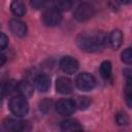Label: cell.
<instances>
[{
    "instance_id": "cell-13",
    "label": "cell",
    "mask_w": 132,
    "mask_h": 132,
    "mask_svg": "<svg viewBox=\"0 0 132 132\" xmlns=\"http://www.w3.org/2000/svg\"><path fill=\"white\" fill-rule=\"evenodd\" d=\"M107 41L109 42L110 46L113 50H118L122 45V43H123V34H122L121 30L116 29V30L111 31V33L109 34V37H108Z\"/></svg>"
},
{
    "instance_id": "cell-8",
    "label": "cell",
    "mask_w": 132,
    "mask_h": 132,
    "mask_svg": "<svg viewBox=\"0 0 132 132\" xmlns=\"http://www.w3.org/2000/svg\"><path fill=\"white\" fill-rule=\"evenodd\" d=\"M28 123L25 121L21 120H15V119H6L3 122V127L5 130L8 131H25L29 130L30 127H27Z\"/></svg>"
},
{
    "instance_id": "cell-2",
    "label": "cell",
    "mask_w": 132,
    "mask_h": 132,
    "mask_svg": "<svg viewBox=\"0 0 132 132\" xmlns=\"http://www.w3.org/2000/svg\"><path fill=\"white\" fill-rule=\"evenodd\" d=\"M8 107L11 113L16 117H24L28 113V110H29V104L27 102V98L21 95L13 96L9 100Z\"/></svg>"
},
{
    "instance_id": "cell-1",
    "label": "cell",
    "mask_w": 132,
    "mask_h": 132,
    "mask_svg": "<svg viewBox=\"0 0 132 132\" xmlns=\"http://www.w3.org/2000/svg\"><path fill=\"white\" fill-rule=\"evenodd\" d=\"M107 36L102 31L84 32L77 36L76 43L78 47L87 53H94L105 47Z\"/></svg>"
},
{
    "instance_id": "cell-20",
    "label": "cell",
    "mask_w": 132,
    "mask_h": 132,
    "mask_svg": "<svg viewBox=\"0 0 132 132\" xmlns=\"http://www.w3.org/2000/svg\"><path fill=\"white\" fill-rule=\"evenodd\" d=\"M121 59L125 64H131L132 62V51L130 47H127L126 50H124L121 54Z\"/></svg>"
},
{
    "instance_id": "cell-16",
    "label": "cell",
    "mask_w": 132,
    "mask_h": 132,
    "mask_svg": "<svg viewBox=\"0 0 132 132\" xmlns=\"http://www.w3.org/2000/svg\"><path fill=\"white\" fill-rule=\"evenodd\" d=\"M54 3L59 11H67L72 6V0H54Z\"/></svg>"
},
{
    "instance_id": "cell-4",
    "label": "cell",
    "mask_w": 132,
    "mask_h": 132,
    "mask_svg": "<svg viewBox=\"0 0 132 132\" xmlns=\"http://www.w3.org/2000/svg\"><path fill=\"white\" fill-rule=\"evenodd\" d=\"M75 85H76L77 89H79L80 91L89 92V91H91L95 88L96 79L92 74H90L88 72H82V73H79L76 76Z\"/></svg>"
},
{
    "instance_id": "cell-15",
    "label": "cell",
    "mask_w": 132,
    "mask_h": 132,
    "mask_svg": "<svg viewBox=\"0 0 132 132\" xmlns=\"http://www.w3.org/2000/svg\"><path fill=\"white\" fill-rule=\"evenodd\" d=\"M61 129L63 131H76L81 130L82 127L80 126L78 121L74 119H67L61 123Z\"/></svg>"
},
{
    "instance_id": "cell-3",
    "label": "cell",
    "mask_w": 132,
    "mask_h": 132,
    "mask_svg": "<svg viewBox=\"0 0 132 132\" xmlns=\"http://www.w3.org/2000/svg\"><path fill=\"white\" fill-rule=\"evenodd\" d=\"M95 14V8L92 4L82 2L74 10L73 16L78 22H87L91 20Z\"/></svg>"
},
{
    "instance_id": "cell-7",
    "label": "cell",
    "mask_w": 132,
    "mask_h": 132,
    "mask_svg": "<svg viewBox=\"0 0 132 132\" xmlns=\"http://www.w3.org/2000/svg\"><path fill=\"white\" fill-rule=\"evenodd\" d=\"M59 64H60V68L63 70V72L67 73V74L75 73L79 67L77 60L72 57H69V56H65V57L61 58Z\"/></svg>"
},
{
    "instance_id": "cell-21",
    "label": "cell",
    "mask_w": 132,
    "mask_h": 132,
    "mask_svg": "<svg viewBox=\"0 0 132 132\" xmlns=\"http://www.w3.org/2000/svg\"><path fill=\"white\" fill-rule=\"evenodd\" d=\"M116 122L119 126H126L129 123V118L124 112H119L116 114Z\"/></svg>"
},
{
    "instance_id": "cell-24",
    "label": "cell",
    "mask_w": 132,
    "mask_h": 132,
    "mask_svg": "<svg viewBox=\"0 0 132 132\" xmlns=\"http://www.w3.org/2000/svg\"><path fill=\"white\" fill-rule=\"evenodd\" d=\"M30 2H31V5L36 9L42 8L46 3L45 0H30Z\"/></svg>"
},
{
    "instance_id": "cell-5",
    "label": "cell",
    "mask_w": 132,
    "mask_h": 132,
    "mask_svg": "<svg viewBox=\"0 0 132 132\" xmlns=\"http://www.w3.org/2000/svg\"><path fill=\"white\" fill-rule=\"evenodd\" d=\"M42 21L45 26L48 27H55L60 25L62 21V14L61 11H59L57 8H48L46 9L42 14Z\"/></svg>"
},
{
    "instance_id": "cell-12",
    "label": "cell",
    "mask_w": 132,
    "mask_h": 132,
    "mask_svg": "<svg viewBox=\"0 0 132 132\" xmlns=\"http://www.w3.org/2000/svg\"><path fill=\"white\" fill-rule=\"evenodd\" d=\"M34 84L36 89L39 92H46L50 87H51V79L46 74H38L35 79H34Z\"/></svg>"
},
{
    "instance_id": "cell-11",
    "label": "cell",
    "mask_w": 132,
    "mask_h": 132,
    "mask_svg": "<svg viewBox=\"0 0 132 132\" xmlns=\"http://www.w3.org/2000/svg\"><path fill=\"white\" fill-rule=\"evenodd\" d=\"M16 92L19 93V95L25 98H30L33 95L34 88L31 82L27 80H21L16 84Z\"/></svg>"
},
{
    "instance_id": "cell-17",
    "label": "cell",
    "mask_w": 132,
    "mask_h": 132,
    "mask_svg": "<svg viewBox=\"0 0 132 132\" xmlns=\"http://www.w3.org/2000/svg\"><path fill=\"white\" fill-rule=\"evenodd\" d=\"M111 63L110 61H103L100 65V74L103 78L107 79L111 74Z\"/></svg>"
},
{
    "instance_id": "cell-6",
    "label": "cell",
    "mask_w": 132,
    "mask_h": 132,
    "mask_svg": "<svg viewBox=\"0 0 132 132\" xmlns=\"http://www.w3.org/2000/svg\"><path fill=\"white\" fill-rule=\"evenodd\" d=\"M75 109H76L75 101L69 98L60 99L56 103V110L61 116H70L75 111Z\"/></svg>"
},
{
    "instance_id": "cell-22",
    "label": "cell",
    "mask_w": 132,
    "mask_h": 132,
    "mask_svg": "<svg viewBox=\"0 0 132 132\" xmlns=\"http://www.w3.org/2000/svg\"><path fill=\"white\" fill-rule=\"evenodd\" d=\"M90 103H91V101L88 97H78L77 101L75 102L76 107H79L80 109H86L90 105Z\"/></svg>"
},
{
    "instance_id": "cell-9",
    "label": "cell",
    "mask_w": 132,
    "mask_h": 132,
    "mask_svg": "<svg viewBox=\"0 0 132 132\" xmlns=\"http://www.w3.org/2000/svg\"><path fill=\"white\" fill-rule=\"evenodd\" d=\"M73 89L72 81L65 76H61L56 80V90L60 94H69Z\"/></svg>"
},
{
    "instance_id": "cell-18",
    "label": "cell",
    "mask_w": 132,
    "mask_h": 132,
    "mask_svg": "<svg viewBox=\"0 0 132 132\" xmlns=\"http://www.w3.org/2000/svg\"><path fill=\"white\" fill-rule=\"evenodd\" d=\"M125 98H126V103L128 107H131L132 105V87H131V78L128 77L127 84L125 87Z\"/></svg>"
},
{
    "instance_id": "cell-14",
    "label": "cell",
    "mask_w": 132,
    "mask_h": 132,
    "mask_svg": "<svg viewBox=\"0 0 132 132\" xmlns=\"http://www.w3.org/2000/svg\"><path fill=\"white\" fill-rule=\"evenodd\" d=\"M11 12L16 16H23L26 13V6L23 0H12L10 4Z\"/></svg>"
},
{
    "instance_id": "cell-10",
    "label": "cell",
    "mask_w": 132,
    "mask_h": 132,
    "mask_svg": "<svg viewBox=\"0 0 132 132\" xmlns=\"http://www.w3.org/2000/svg\"><path fill=\"white\" fill-rule=\"evenodd\" d=\"M9 28L10 31L18 37H24L27 33V26L21 20H16V19L11 20L9 22Z\"/></svg>"
},
{
    "instance_id": "cell-26",
    "label": "cell",
    "mask_w": 132,
    "mask_h": 132,
    "mask_svg": "<svg viewBox=\"0 0 132 132\" xmlns=\"http://www.w3.org/2000/svg\"><path fill=\"white\" fill-rule=\"evenodd\" d=\"M5 62H6V58H5V56L2 55V54H0V66H2Z\"/></svg>"
},
{
    "instance_id": "cell-28",
    "label": "cell",
    "mask_w": 132,
    "mask_h": 132,
    "mask_svg": "<svg viewBox=\"0 0 132 132\" xmlns=\"http://www.w3.org/2000/svg\"><path fill=\"white\" fill-rule=\"evenodd\" d=\"M45 1H48V0H45Z\"/></svg>"
},
{
    "instance_id": "cell-23",
    "label": "cell",
    "mask_w": 132,
    "mask_h": 132,
    "mask_svg": "<svg viewBox=\"0 0 132 132\" xmlns=\"http://www.w3.org/2000/svg\"><path fill=\"white\" fill-rule=\"evenodd\" d=\"M7 44H8V37L4 33L0 32V52L4 50L7 46Z\"/></svg>"
},
{
    "instance_id": "cell-25",
    "label": "cell",
    "mask_w": 132,
    "mask_h": 132,
    "mask_svg": "<svg viewBox=\"0 0 132 132\" xmlns=\"http://www.w3.org/2000/svg\"><path fill=\"white\" fill-rule=\"evenodd\" d=\"M6 95V91H5V82L4 84H0V105L1 102L4 98V96Z\"/></svg>"
},
{
    "instance_id": "cell-19",
    "label": "cell",
    "mask_w": 132,
    "mask_h": 132,
    "mask_svg": "<svg viewBox=\"0 0 132 132\" xmlns=\"http://www.w3.org/2000/svg\"><path fill=\"white\" fill-rule=\"evenodd\" d=\"M52 107H53V100L51 98H44L39 103V109L43 113H47L48 111H51Z\"/></svg>"
},
{
    "instance_id": "cell-27",
    "label": "cell",
    "mask_w": 132,
    "mask_h": 132,
    "mask_svg": "<svg viewBox=\"0 0 132 132\" xmlns=\"http://www.w3.org/2000/svg\"><path fill=\"white\" fill-rule=\"evenodd\" d=\"M121 1H122L124 4H129V3L131 2V0H121Z\"/></svg>"
}]
</instances>
